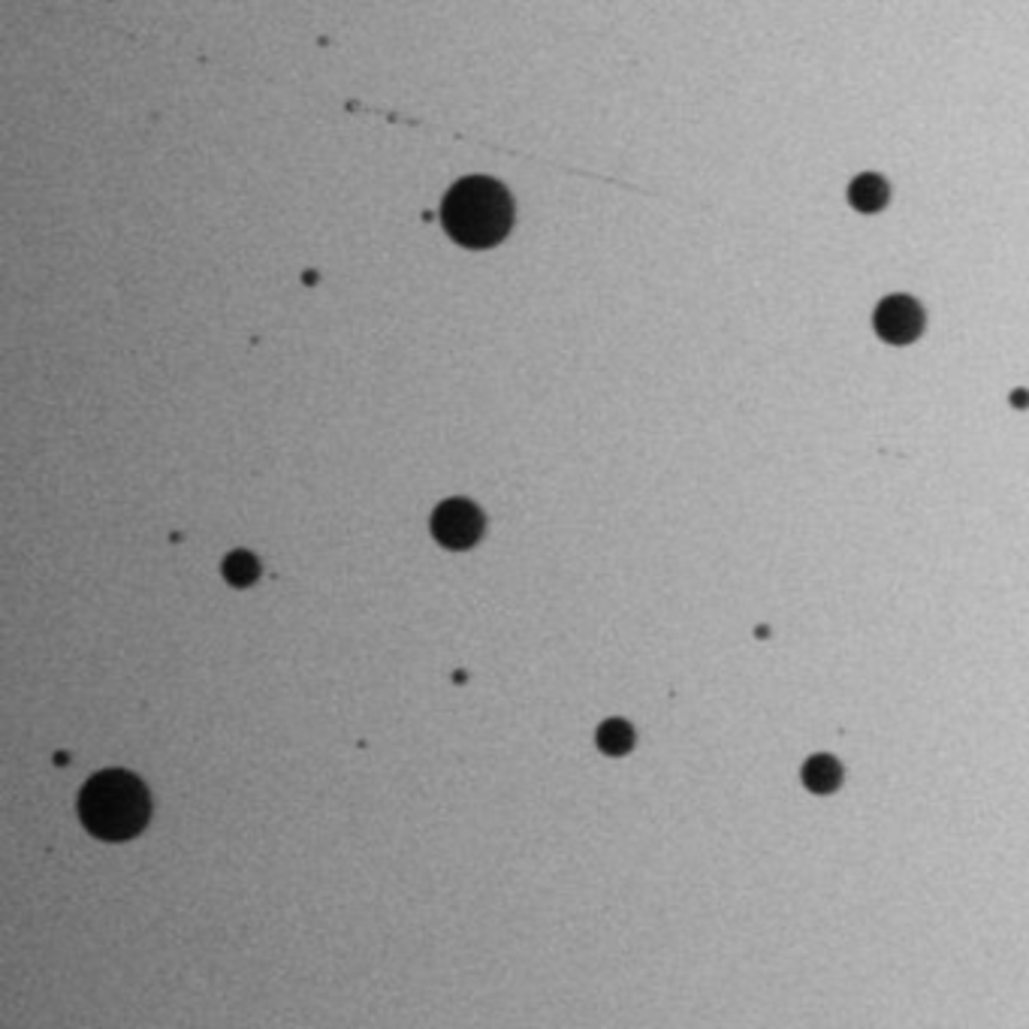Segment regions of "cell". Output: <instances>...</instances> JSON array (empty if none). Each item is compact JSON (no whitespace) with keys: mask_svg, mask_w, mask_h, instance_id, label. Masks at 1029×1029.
Listing matches in <instances>:
<instances>
[{"mask_svg":"<svg viewBox=\"0 0 1029 1029\" xmlns=\"http://www.w3.org/2000/svg\"><path fill=\"white\" fill-rule=\"evenodd\" d=\"M444 230L462 248H492L513 224V203L507 188L486 176L462 179L450 188L441 209Z\"/></svg>","mask_w":1029,"mask_h":1029,"instance_id":"6da1fadb","label":"cell"},{"mask_svg":"<svg viewBox=\"0 0 1029 1029\" xmlns=\"http://www.w3.org/2000/svg\"><path fill=\"white\" fill-rule=\"evenodd\" d=\"M79 815L94 836L106 842H121L133 839L145 827L151 815V800L136 776L124 770H106L88 779V785L82 788Z\"/></svg>","mask_w":1029,"mask_h":1029,"instance_id":"7a4b0ae2","label":"cell"},{"mask_svg":"<svg viewBox=\"0 0 1029 1029\" xmlns=\"http://www.w3.org/2000/svg\"><path fill=\"white\" fill-rule=\"evenodd\" d=\"M432 532H435L438 544H444L447 550H468L471 544H477V538L483 532V517L471 501L450 498L435 510Z\"/></svg>","mask_w":1029,"mask_h":1029,"instance_id":"3957f363","label":"cell"},{"mask_svg":"<svg viewBox=\"0 0 1029 1029\" xmlns=\"http://www.w3.org/2000/svg\"><path fill=\"white\" fill-rule=\"evenodd\" d=\"M924 329V311L912 296H888L876 308V332L891 345H909Z\"/></svg>","mask_w":1029,"mask_h":1029,"instance_id":"277c9868","label":"cell"},{"mask_svg":"<svg viewBox=\"0 0 1029 1029\" xmlns=\"http://www.w3.org/2000/svg\"><path fill=\"white\" fill-rule=\"evenodd\" d=\"M848 200L857 212H879L888 203V185L882 176L864 173L848 185Z\"/></svg>","mask_w":1029,"mask_h":1029,"instance_id":"5b68a950","label":"cell"},{"mask_svg":"<svg viewBox=\"0 0 1029 1029\" xmlns=\"http://www.w3.org/2000/svg\"><path fill=\"white\" fill-rule=\"evenodd\" d=\"M842 782V767L830 755H815L803 764V785L815 794H830Z\"/></svg>","mask_w":1029,"mask_h":1029,"instance_id":"8992f818","label":"cell"},{"mask_svg":"<svg viewBox=\"0 0 1029 1029\" xmlns=\"http://www.w3.org/2000/svg\"><path fill=\"white\" fill-rule=\"evenodd\" d=\"M598 746H601V752H607V755H625V752H631V746H634V731H631V725L622 722V719L604 722V725L598 728Z\"/></svg>","mask_w":1029,"mask_h":1029,"instance_id":"52a82bcc","label":"cell"},{"mask_svg":"<svg viewBox=\"0 0 1029 1029\" xmlns=\"http://www.w3.org/2000/svg\"><path fill=\"white\" fill-rule=\"evenodd\" d=\"M257 559L251 553H230L227 562H224V577L233 583V586H251L257 580Z\"/></svg>","mask_w":1029,"mask_h":1029,"instance_id":"ba28073f","label":"cell"},{"mask_svg":"<svg viewBox=\"0 0 1029 1029\" xmlns=\"http://www.w3.org/2000/svg\"><path fill=\"white\" fill-rule=\"evenodd\" d=\"M1011 405H1014V408H1026V405H1029V393H1026V390H1014Z\"/></svg>","mask_w":1029,"mask_h":1029,"instance_id":"9c48e42d","label":"cell"}]
</instances>
